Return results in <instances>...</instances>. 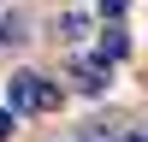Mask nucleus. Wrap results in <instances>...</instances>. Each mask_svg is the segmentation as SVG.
<instances>
[{"instance_id":"nucleus-4","label":"nucleus","mask_w":148,"mask_h":142,"mask_svg":"<svg viewBox=\"0 0 148 142\" xmlns=\"http://www.w3.org/2000/svg\"><path fill=\"white\" fill-rule=\"evenodd\" d=\"M125 6H130V0H101V12H107V18H125Z\"/></svg>"},{"instance_id":"nucleus-6","label":"nucleus","mask_w":148,"mask_h":142,"mask_svg":"<svg viewBox=\"0 0 148 142\" xmlns=\"http://www.w3.org/2000/svg\"><path fill=\"white\" fill-rule=\"evenodd\" d=\"M125 142H148V130H130V136H125Z\"/></svg>"},{"instance_id":"nucleus-3","label":"nucleus","mask_w":148,"mask_h":142,"mask_svg":"<svg viewBox=\"0 0 148 142\" xmlns=\"http://www.w3.org/2000/svg\"><path fill=\"white\" fill-rule=\"evenodd\" d=\"M125 53H130V42H125V30H119V24H113V30L101 36V59H107V65H113V59H125Z\"/></svg>"},{"instance_id":"nucleus-5","label":"nucleus","mask_w":148,"mask_h":142,"mask_svg":"<svg viewBox=\"0 0 148 142\" xmlns=\"http://www.w3.org/2000/svg\"><path fill=\"white\" fill-rule=\"evenodd\" d=\"M6 136H12V113L0 106V142H6Z\"/></svg>"},{"instance_id":"nucleus-2","label":"nucleus","mask_w":148,"mask_h":142,"mask_svg":"<svg viewBox=\"0 0 148 142\" xmlns=\"http://www.w3.org/2000/svg\"><path fill=\"white\" fill-rule=\"evenodd\" d=\"M77 89L83 95H101L107 89V59H83V65H77Z\"/></svg>"},{"instance_id":"nucleus-1","label":"nucleus","mask_w":148,"mask_h":142,"mask_svg":"<svg viewBox=\"0 0 148 142\" xmlns=\"http://www.w3.org/2000/svg\"><path fill=\"white\" fill-rule=\"evenodd\" d=\"M6 95H12V113H53L59 106V89L47 77H36V71H18Z\"/></svg>"}]
</instances>
